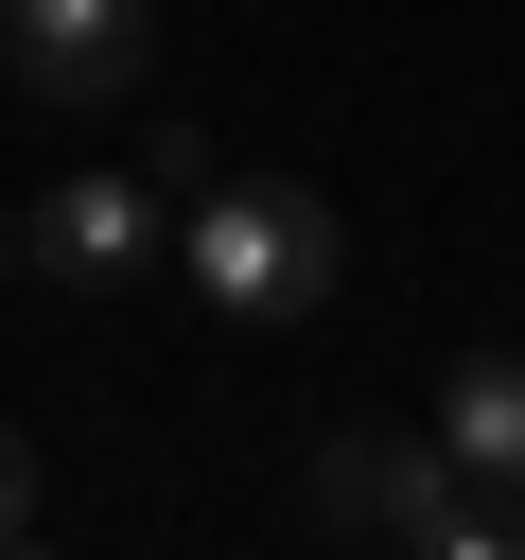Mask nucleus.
Listing matches in <instances>:
<instances>
[{"mask_svg":"<svg viewBox=\"0 0 525 560\" xmlns=\"http://www.w3.org/2000/svg\"><path fill=\"white\" fill-rule=\"evenodd\" d=\"M175 262H192L210 315L280 332V315H332L350 298V210L315 175H192L175 192Z\"/></svg>","mask_w":525,"mask_h":560,"instance_id":"1","label":"nucleus"},{"mask_svg":"<svg viewBox=\"0 0 525 560\" xmlns=\"http://www.w3.org/2000/svg\"><path fill=\"white\" fill-rule=\"evenodd\" d=\"M315 525H332V542H420V560H508V542H525V490H472V472L438 455V420H420V438L332 420V438H315Z\"/></svg>","mask_w":525,"mask_h":560,"instance_id":"2","label":"nucleus"},{"mask_svg":"<svg viewBox=\"0 0 525 560\" xmlns=\"http://www.w3.org/2000/svg\"><path fill=\"white\" fill-rule=\"evenodd\" d=\"M158 245H175V175H158V158H70V175L18 210V262H35L52 298H140Z\"/></svg>","mask_w":525,"mask_h":560,"instance_id":"3","label":"nucleus"},{"mask_svg":"<svg viewBox=\"0 0 525 560\" xmlns=\"http://www.w3.org/2000/svg\"><path fill=\"white\" fill-rule=\"evenodd\" d=\"M0 70L70 122H105L140 70H158V0H0Z\"/></svg>","mask_w":525,"mask_h":560,"instance_id":"4","label":"nucleus"},{"mask_svg":"<svg viewBox=\"0 0 525 560\" xmlns=\"http://www.w3.org/2000/svg\"><path fill=\"white\" fill-rule=\"evenodd\" d=\"M438 455L472 490H525V350H455L438 368Z\"/></svg>","mask_w":525,"mask_h":560,"instance_id":"5","label":"nucleus"},{"mask_svg":"<svg viewBox=\"0 0 525 560\" xmlns=\"http://www.w3.org/2000/svg\"><path fill=\"white\" fill-rule=\"evenodd\" d=\"M35 508H52V490H35V438H18V420H0V560H18V542H35Z\"/></svg>","mask_w":525,"mask_h":560,"instance_id":"6","label":"nucleus"},{"mask_svg":"<svg viewBox=\"0 0 525 560\" xmlns=\"http://www.w3.org/2000/svg\"><path fill=\"white\" fill-rule=\"evenodd\" d=\"M0 298H18V210H0Z\"/></svg>","mask_w":525,"mask_h":560,"instance_id":"7","label":"nucleus"}]
</instances>
